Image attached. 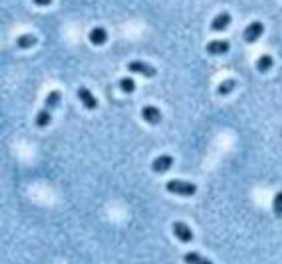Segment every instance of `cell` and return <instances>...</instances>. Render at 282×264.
Wrapping results in <instances>:
<instances>
[{"mask_svg":"<svg viewBox=\"0 0 282 264\" xmlns=\"http://www.w3.org/2000/svg\"><path fill=\"white\" fill-rule=\"evenodd\" d=\"M166 191L182 197H193L197 193V186L193 182L186 180H179V179H172L168 180L165 184Z\"/></svg>","mask_w":282,"mask_h":264,"instance_id":"6da1fadb","label":"cell"},{"mask_svg":"<svg viewBox=\"0 0 282 264\" xmlns=\"http://www.w3.org/2000/svg\"><path fill=\"white\" fill-rule=\"evenodd\" d=\"M127 69L132 73H138V75H141L143 77H147V79H150V77L156 76V68L154 66H151L150 63H147V62H143V61H131L127 63Z\"/></svg>","mask_w":282,"mask_h":264,"instance_id":"7a4b0ae2","label":"cell"},{"mask_svg":"<svg viewBox=\"0 0 282 264\" xmlns=\"http://www.w3.org/2000/svg\"><path fill=\"white\" fill-rule=\"evenodd\" d=\"M172 231L175 234V237L183 244H189L194 239V234H193L192 229L183 222H175L172 224Z\"/></svg>","mask_w":282,"mask_h":264,"instance_id":"3957f363","label":"cell"},{"mask_svg":"<svg viewBox=\"0 0 282 264\" xmlns=\"http://www.w3.org/2000/svg\"><path fill=\"white\" fill-rule=\"evenodd\" d=\"M263 32H264V25L260 21H253L249 25L245 28L244 31V39L247 43H255L262 37Z\"/></svg>","mask_w":282,"mask_h":264,"instance_id":"277c9868","label":"cell"},{"mask_svg":"<svg viewBox=\"0 0 282 264\" xmlns=\"http://www.w3.org/2000/svg\"><path fill=\"white\" fill-rule=\"evenodd\" d=\"M141 116L147 124H151V125H156L158 122H161L162 120L161 110L157 106H153V105H146V106L142 107Z\"/></svg>","mask_w":282,"mask_h":264,"instance_id":"5b68a950","label":"cell"},{"mask_svg":"<svg viewBox=\"0 0 282 264\" xmlns=\"http://www.w3.org/2000/svg\"><path fill=\"white\" fill-rule=\"evenodd\" d=\"M77 98L80 99V102L83 103V106L86 107L87 110H95L98 107V101L94 97V94L87 88V87L81 86L77 90Z\"/></svg>","mask_w":282,"mask_h":264,"instance_id":"8992f818","label":"cell"},{"mask_svg":"<svg viewBox=\"0 0 282 264\" xmlns=\"http://www.w3.org/2000/svg\"><path fill=\"white\" fill-rule=\"evenodd\" d=\"M174 165V157L170 154H161L153 160L151 163V169L156 173H164L166 172L170 168Z\"/></svg>","mask_w":282,"mask_h":264,"instance_id":"52a82bcc","label":"cell"},{"mask_svg":"<svg viewBox=\"0 0 282 264\" xmlns=\"http://www.w3.org/2000/svg\"><path fill=\"white\" fill-rule=\"evenodd\" d=\"M230 50V43L227 40H212L207 44L208 54L211 55H223Z\"/></svg>","mask_w":282,"mask_h":264,"instance_id":"ba28073f","label":"cell"},{"mask_svg":"<svg viewBox=\"0 0 282 264\" xmlns=\"http://www.w3.org/2000/svg\"><path fill=\"white\" fill-rule=\"evenodd\" d=\"M230 24H232V16H230L229 13H220V14H217V16L212 20L211 28L212 31L222 32L224 31V29H227Z\"/></svg>","mask_w":282,"mask_h":264,"instance_id":"9c48e42d","label":"cell"},{"mask_svg":"<svg viewBox=\"0 0 282 264\" xmlns=\"http://www.w3.org/2000/svg\"><path fill=\"white\" fill-rule=\"evenodd\" d=\"M88 39H90V41L94 46H102V44H105L106 40H107V32H106L105 28H102V26H95V28L91 29Z\"/></svg>","mask_w":282,"mask_h":264,"instance_id":"30bf717a","label":"cell"},{"mask_svg":"<svg viewBox=\"0 0 282 264\" xmlns=\"http://www.w3.org/2000/svg\"><path fill=\"white\" fill-rule=\"evenodd\" d=\"M51 118H52V116H51V110L50 109H47V107H43V109H40L39 110V113L36 114V125L39 128H44L47 127L48 124L51 122Z\"/></svg>","mask_w":282,"mask_h":264,"instance_id":"8fae6325","label":"cell"},{"mask_svg":"<svg viewBox=\"0 0 282 264\" xmlns=\"http://www.w3.org/2000/svg\"><path fill=\"white\" fill-rule=\"evenodd\" d=\"M274 65V59H272L271 55L268 54H263L256 59V69L262 73H266L272 68Z\"/></svg>","mask_w":282,"mask_h":264,"instance_id":"7c38bea8","label":"cell"},{"mask_svg":"<svg viewBox=\"0 0 282 264\" xmlns=\"http://www.w3.org/2000/svg\"><path fill=\"white\" fill-rule=\"evenodd\" d=\"M61 92L58 90H54V91H51L47 98H45V102H44V107L47 109H50L51 112L52 110H55L57 107L61 105Z\"/></svg>","mask_w":282,"mask_h":264,"instance_id":"4fadbf2b","label":"cell"},{"mask_svg":"<svg viewBox=\"0 0 282 264\" xmlns=\"http://www.w3.org/2000/svg\"><path fill=\"white\" fill-rule=\"evenodd\" d=\"M183 261L186 264H213L209 259L204 257L197 252H189L183 256Z\"/></svg>","mask_w":282,"mask_h":264,"instance_id":"5bb4252c","label":"cell"},{"mask_svg":"<svg viewBox=\"0 0 282 264\" xmlns=\"http://www.w3.org/2000/svg\"><path fill=\"white\" fill-rule=\"evenodd\" d=\"M15 43H17V46L20 48H30V47H33L37 43V39L33 35H30V33H25V35L18 36Z\"/></svg>","mask_w":282,"mask_h":264,"instance_id":"9a60e30c","label":"cell"},{"mask_svg":"<svg viewBox=\"0 0 282 264\" xmlns=\"http://www.w3.org/2000/svg\"><path fill=\"white\" fill-rule=\"evenodd\" d=\"M236 86H237V82H236V80H233V79H226V80H223V82L217 86L216 91L219 95L226 97V95H229V94L236 88Z\"/></svg>","mask_w":282,"mask_h":264,"instance_id":"2e32d148","label":"cell"},{"mask_svg":"<svg viewBox=\"0 0 282 264\" xmlns=\"http://www.w3.org/2000/svg\"><path fill=\"white\" fill-rule=\"evenodd\" d=\"M119 87H120V90L123 92H126V94H131V92L135 91L136 88V84H135V80L132 79V77H123L120 82H119Z\"/></svg>","mask_w":282,"mask_h":264,"instance_id":"e0dca14e","label":"cell"},{"mask_svg":"<svg viewBox=\"0 0 282 264\" xmlns=\"http://www.w3.org/2000/svg\"><path fill=\"white\" fill-rule=\"evenodd\" d=\"M272 212L277 218L282 219V191H278L272 200Z\"/></svg>","mask_w":282,"mask_h":264,"instance_id":"ac0fdd59","label":"cell"},{"mask_svg":"<svg viewBox=\"0 0 282 264\" xmlns=\"http://www.w3.org/2000/svg\"><path fill=\"white\" fill-rule=\"evenodd\" d=\"M33 3L36 6H50L52 3V0H33Z\"/></svg>","mask_w":282,"mask_h":264,"instance_id":"d6986e66","label":"cell"}]
</instances>
